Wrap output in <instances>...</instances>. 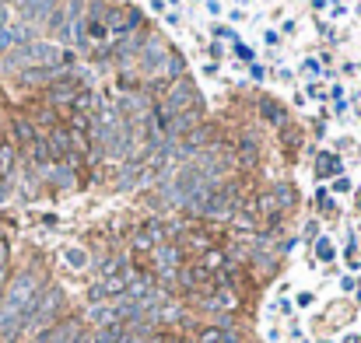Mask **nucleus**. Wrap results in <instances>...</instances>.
<instances>
[{
  "mask_svg": "<svg viewBox=\"0 0 361 343\" xmlns=\"http://www.w3.org/2000/svg\"><path fill=\"white\" fill-rule=\"evenodd\" d=\"M36 294H39L36 277H32V273H21V277L14 280V284H11V291H8V298H4V305H0V308L14 312V316H25L28 305L36 301Z\"/></svg>",
  "mask_w": 361,
  "mask_h": 343,
  "instance_id": "1",
  "label": "nucleus"
},
{
  "mask_svg": "<svg viewBox=\"0 0 361 343\" xmlns=\"http://www.w3.org/2000/svg\"><path fill=\"white\" fill-rule=\"evenodd\" d=\"M235 203H238V190L232 182H225V186H214V190H210V196H207L200 214L203 217H228L235 210Z\"/></svg>",
  "mask_w": 361,
  "mask_h": 343,
  "instance_id": "2",
  "label": "nucleus"
},
{
  "mask_svg": "<svg viewBox=\"0 0 361 343\" xmlns=\"http://www.w3.org/2000/svg\"><path fill=\"white\" fill-rule=\"evenodd\" d=\"M32 60H39V64H71V56L67 53H60L56 46H49V42H32V46H25V49H18L14 56H11V64H32Z\"/></svg>",
  "mask_w": 361,
  "mask_h": 343,
  "instance_id": "3",
  "label": "nucleus"
},
{
  "mask_svg": "<svg viewBox=\"0 0 361 343\" xmlns=\"http://www.w3.org/2000/svg\"><path fill=\"white\" fill-rule=\"evenodd\" d=\"M81 322L77 319H64V322H56L49 333H42V343H74L81 336Z\"/></svg>",
  "mask_w": 361,
  "mask_h": 343,
  "instance_id": "4",
  "label": "nucleus"
},
{
  "mask_svg": "<svg viewBox=\"0 0 361 343\" xmlns=\"http://www.w3.org/2000/svg\"><path fill=\"white\" fill-rule=\"evenodd\" d=\"M155 263H158V273L165 280H172L179 273V249L175 245H158L155 249Z\"/></svg>",
  "mask_w": 361,
  "mask_h": 343,
  "instance_id": "5",
  "label": "nucleus"
},
{
  "mask_svg": "<svg viewBox=\"0 0 361 343\" xmlns=\"http://www.w3.org/2000/svg\"><path fill=\"white\" fill-rule=\"evenodd\" d=\"M130 336V322H112V326H102L95 343H127Z\"/></svg>",
  "mask_w": 361,
  "mask_h": 343,
  "instance_id": "6",
  "label": "nucleus"
},
{
  "mask_svg": "<svg viewBox=\"0 0 361 343\" xmlns=\"http://www.w3.org/2000/svg\"><path fill=\"white\" fill-rule=\"evenodd\" d=\"M49 151H53V158H64V154H71V137H67V130H49Z\"/></svg>",
  "mask_w": 361,
  "mask_h": 343,
  "instance_id": "7",
  "label": "nucleus"
},
{
  "mask_svg": "<svg viewBox=\"0 0 361 343\" xmlns=\"http://www.w3.org/2000/svg\"><path fill=\"white\" fill-rule=\"evenodd\" d=\"M92 322L102 329V326H112V322H123L119 319V312H116V305H95L92 308Z\"/></svg>",
  "mask_w": 361,
  "mask_h": 343,
  "instance_id": "8",
  "label": "nucleus"
},
{
  "mask_svg": "<svg viewBox=\"0 0 361 343\" xmlns=\"http://www.w3.org/2000/svg\"><path fill=\"white\" fill-rule=\"evenodd\" d=\"M77 95H81V91H77L74 81H64V84H53V88H49V99H53V102H74Z\"/></svg>",
  "mask_w": 361,
  "mask_h": 343,
  "instance_id": "9",
  "label": "nucleus"
},
{
  "mask_svg": "<svg viewBox=\"0 0 361 343\" xmlns=\"http://www.w3.org/2000/svg\"><path fill=\"white\" fill-rule=\"evenodd\" d=\"M18 329H21V316H14V312H8V308H0V340L14 336Z\"/></svg>",
  "mask_w": 361,
  "mask_h": 343,
  "instance_id": "10",
  "label": "nucleus"
},
{
  "mask_svg": "<svg viewBox=\"0 0 361 343\" xmlns=\"http://www.w3.org/2000/svg\"><path fill=\"white\" fill-rule=\"evenodd\" d=\"M14 165H18V154H14V147L11 144H0V175H14Z\"/></svg>",
  "mask_w": 361,
  "mask_h": 343,
  "instance_id": "11",
  "label": "nucleus"
},
{
  "mask_svg": "<svg viewBox=\"0 0 361 343\" xmlns=\"http://www.w3.org/2000/svg\"><path fill=\"white\" fill-rule=\"evenodd\" d=\"M64 263L71 270H84L88 266V253H84V249H77V245H71V249H64Z\"/></svg>",
  "mask_w": 361,
  "mask_h": 343,
  "instance_id": "12",
  "label": "nucleus"
},
{
  "mask_svg": "<svg viewBox=\"0 0 361 343\" xmlns=\"http://www.w3.org/2000/svg\"><path fill=\"white\" fill-rule=\"evenodd\" d=\"M162 56H165V46H162L158 39H147V49H144V67L162 64Z\"/></svg>",
  "mask_w": 361,
  "mask_h": 343,
  "instance_id": "13",
  "label": "nucleus"
},
{
  "mask_svg": "<svg viewBox=\"0 0 361 343\" xmlns=\"http://www.w3.org/2000/svg\"><path fill=\"white\" fill-rule=\"evenodd\" d=\"M203 305L207 308H235V294H232V288H218V294L207 298Z\"/></svg>",
  "mask_w": 361,
  "mask_h": 343,
  "instance_id": "14",
  "label": "nucleus"
},
{
  "mask_svg": "<svg viewBox=\"0 0 361 343\" xmlns=\"http://www.w3.org/2000/svg\"><path fill=\"white\" fill-rule=\"evenodd\" d=\"M53 77H56L53 67H36V71L21 74V84H42V81H53Z\"/></svg>",
  "mask_w": 361,
  "mask_h": 343,
  "instance_id": "15",
  "label": "nucleus"
},
{
  "mask_svg": "<svg viewBox=\"0 0 361 343\" xmlns=\"http://www.w3.org/2000/svg\"><path fill=\"white\" fill-rule=\"evenodd\" d=\"M21 39H28V28H0V49H4V46H14V42H21Z\"/></svg>",
  "mask_w": 361,
  "mask_h": 343,
  "instance_id": "16",
  "label": "nucleus"
},
{
  "mask_svg": "<svg viewBox=\"0 0 361 343\" xmlns=\"http://www.w3.org/2000/svg\"><path fill=\"white\" fill-rule=\"evenodd\" d=\"M274 200H277L281 210H288V207L295 203V190H291V186H284V182H277V186H274Z\"/></svg>",
  "mask_w": 361,
  "mask_h": 343,
  "instance_id": "17",
  "label": "nucleus"
},
{
  "mask_svg": "<svg viewBox=\"0 0 361 343\" xmlns=\"http://www.w3.org/2000/svg\"><path fill=\"white\" fill-rule=\"evenodd\" d=\"M14 137H18L21 144H32V140H36L32 123H28V119H14Z\"/></svg>",
  "mask_w": 361,
  "mask_h": 343,
  "instance_id": "18",
  "label": "nucleus"
},
{
  "mask_svg": "<svg viewBox=\"0 0 361 343\" xmlns=\"http://www.w3.org/2000/svg\"><path fill=\"white\" fill-rule=\"evenodd\" d=\"M203 270H207V273H218V270H225V253H218V249H210V253L203 256Z\"/></svg>",
  "mask_w": 361,
  "mask_h": 343,
  "instance_id": "19",
  "label": "nucleus"
},
{
  "mask_svg": "<svg viewBox=\"0 0 361 343\" xmlns=\"http://www.w3.org/2000/svg\"><path fill=\"white\" fill-rule=\"evenodd\" d=\"M256 207H260V214H263V217H277V214H281V207H277V200H274V193H263Z\"/></svg>",
  "mask_w": 361,
  "mask_h": 343,
  "instance_id": "20",
  "label": "nucleus"
},
{
  "mask_svg": "<svg viewBox=\"0 0 361 343\" xmlns=\"http://www.w3.org/2000/svg\"><path fill=\"white\" fill-rule=\"evenodd\" d=\"M42 172H46L56 186H71V182H74V172H71V168H42Z\"/></svg>",
  "mask_w": 361,
  "mask_h": 343,
  "instance_id": "21",
  "label": "nucleus"
},
{
  "mask_svg": "<svg viewBox=\"0 0 361 343\" xmlns=\"http://www.w3.org/2000/svg\"><path fill=\"white\" fill-rule=\"evenodd\" d=\"M316 256H319L323 263H334V256H337V249H334V242H326V238H319V242H316Z\"/></svg>",
  "mask_w": 361,
  "mask_h": 343,
  "instance_id": "22",
  "label": "nucleus"
},
{
  "mask_svg": "<svg viewBox=\"0 0 361 343\" xmlns=\"http://www.w3.org/2000/svg\"><path fill=\"white\" fill-rule=\"evenodd\" d=\"M235 228H242V231H253V214H238V217H235Z\"/></svg>",
  "mask_w": 361,
  "mask_h": 343,
  "instance_id": "23",
  "label": "nucleus"
},
{
  "mask_svg": "<svg viewBox=\"0 0 361 343\" xmlns=\"http://www.w3.org/2000/svg\"><path fill=\"white\" fill-rule=\"evenodd\" d=\"M263 116H266V119H284V112H281L277 105H270V102H263Z\"/></svg>",
  "mask_w": 361,
  "mask_h": 343,
  "instance_id": "24",
  "label": "nucleus"
},
{
  "mask_svg": "<svg viewBox=\"0 0 361 343\" xmlns=\"http://www.w3.org/2000/svg\"><path fill=\"white\" fill-rule=\"evenodd\" d=\"M169 74H172V77L183 74V60H179V56H169Z\"/></svg>",
  "mask_w": 361,
  "mask_h": 343,
  "instance_id": "25",
  "label": "nucleus"
},
{
  "mask_svg": "<svg viewBox=\"0 0 361 343\" xmlns=\"http://www.w3.org/2000/svg\"><path fill=\"white\" fill-rule=\"evenodd\" d=\"M4 263H8V242L0 238V270H4Z\"/></svg>",
  "mask_w": 361,
  "mask_h": 343,
  "instance_id": "26",
  "label": "nucleus"
},
{
  "mask_svg": "<svg viewBox=\"0 0 361 343\" xmlns=\"http://www.w3.org/2000/svg\"><path fill=\"white\" fill-rule=\"evenodd\" d=\"M334 190H337V193H347V190H351V182H347V179H337V182H334Z\"/></svg>",
  "mask_w": 361,
  "mask_h": 343,
  "instance_id": "27",
  "label": "nucleus"
},
{
  "mask_svg": "<svg viewBox=\"0 0 361 343\" xmlns=\"http://www.w3.org/2000/svg\"><path fill=\"white\" fill-rule=\"evenodd\" d=\"M263 42H266V46H277L281 39H277V32H266V36H263Z\"/></svg>",
  "mask_w": 361,
  "mask_h": 343,
  "instance_id": "28",
  "label": "nucleus"
},
{
  "mask_svg": "<svg viewBox=\"0 0 361 343\" xmlns=\"http://www.w3.org/2000/svg\"><path fill=\"white\" fill-rule=\"evenodd\" d=\"M298 305H302V308H309V305H312V294H309V291H306V294H298Z\"/></svg>",
  "mask_w": 361,
  "mask_h": 343,
  "instance_id": "29",
  "label": "nucleus"
},
{
  "mask_svg": "<svg viewBox=\"0 0 361 343\" xmlns=\"http://www.w3.org/2000/svg\"><path fill=\"white\" fill-rule=\"evenodd\" d=\"M4 196H8V190H4V186H0V203H4Z\"/></svg>",
  "mask_w": 361,
  "mask_h": 343,
  "instance_id": "30",
  "label": "nucleus"
},
{
  "mask_svg": "<svg viewBox=\"0 0 361 343\" xmlns=\"http://www.w3.org/2000/svg\"><path fill=\"white\" fill-rule=\"evenodd\" d=\"M169 343H179V340H169Z\"/></svg>",
  "mask_w": 361,
  "mask_h": 343,
  "instance_id": "31",
  "label": "nucleus"
},
{
  "mask_svg": "<svg viewBox=\"0 0 361 343\" xmlns=\"http://www.w3.org/2000/svg\"><path fill=\"white\" fill-rule=\"evenodd\" d=\"M302 343H306V340H302Z\"/></svg>",
  "mask_w": 361,
  "mask_h": 343,
  "instance_id": "32",
  "label": "nucleus"
}]
</instances>
